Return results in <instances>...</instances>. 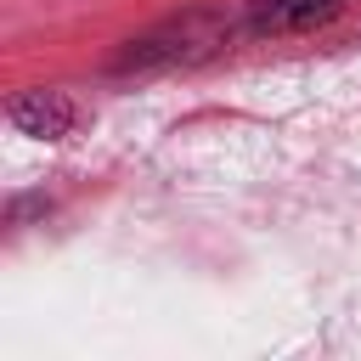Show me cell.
<instances>
[{"instance_id":"cell-1","label":"cell","mask_w":361,"mask_h":361,"mask_svg":"<svg viewBox=\"0 0 361 361\" xmlns=\"http://www.w3.org/2000/svg\"><path fill=\"white\" fill-rule=\"evenodd\" d=\"M231 39V17L220 6H186L164 23H152L147 34L124 39L113 56V73H152V68H192L203 56H214Z\"/></svg>"},{"instance_id":"cell-2","label":"cell","mask_w":361,"mask_h":361,"mask_svg":"<svg viewBox=\"0 0 361 361\" xmlns=\"http://www.w3.org/2000/svg\"><path fill=\"white\" fill-rule=\"evenodd\" d=\"M6 118L23 130V135H34V141H62L73 124H79V107H73V96L68 90H17L11 102H6Z\"/></svg>"},{"instance_id":"cell-3","label":"cell","mask_w":361,"mask_h":361,"mask_svg":"<svg viewBox=\"0 0 361 361\" xmlns=\"http://www.w3.org/2000/svg\"><path fill=\"white\" fill-rule=\"evenodd\" d=\"M344 11V0H248V28L254 34H305L322 28Z\"/></svg>"}]
</instances>
